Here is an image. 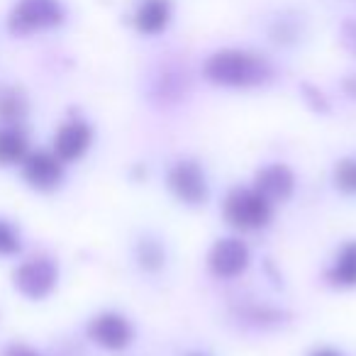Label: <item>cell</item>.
<instances>
[{
    "label": "cell",
    "instance_id": "cell-1",
    "mask_svg": "<svg viewBox=\"0 0 356 356\" xmlns=\"http://www.w3.org/2000/svg\"><path fill=\"white\" fill-rule=\"evenodd\" d=\"M203 74L210 83L222 88H254L268 81L271 69L261 56L247 49H220L208 56Z\"/></svg>",
    "mask_w": 356,
    "mask_h": 356
},
{
    "label": "cell",
    "instance_id": "cell-2",
    "mask_svg": "<svg viewBox=\"0 0 356 356\" xmlns=\"http://www.w3.org/2000/svg\"><path fill=\"white\" fill-rule=\"evenodd\" d=\"M66 22L64 0H15L6 15V30L13 37H35Z\"/></svg>",
    "mask_w": 356,
    "mask_h": 356
},
{
    "label": "cell",
    "instance_id": "cell-3",
    "mask_svg": "<svg viewBox=\"0 0 356 356\" xmlns=\"http://www.w3.org/2000/svg\"><path fill=\"white\" fill-rule=\"evenodd\" d=\"M222 215L232 227L249 232L261 229L271 222L273 203L266 200L257 188H234L222 203Z\"/></svg>",
    "mask_w": 356,
    "mask_h": 356
},
{
    "label": "cell",
    "instance_id": "cell-4",
    "mask_svg": "<svg viewBox=\"0 0 356 356\" xmlns=\"http://www.w3.org/2000/svg\"><path fill=\"white\" fill-rule=\"evenodd\" d=\"M13 281L15 288L30 300H42L54 291L56 281H59V268L51 259L47 257H37L30 261L20 264L13 273Z\"/></svg>",
    "mask_w": 356,
    "mask_h": 356
},
{
    "label": "cell",
    "instance_id": "cell-5",
    "mask_svg": "<svg viewBox=\"0 0 356 356\" xmlns=\"http://www.w3.org/2000/svg\"><path fill=\"white\" fill-rule=\"evenodd\" d=\"M168 191L184 205H203L208 200V178L195 161H176L168 168Z\"/></svg>",
    "mask_w": 356,
    "mask_h": 356
},
{
    "label": "cell",
    "instance_id": "cell-6",
    "mask_svg": "<svg viewBox=\"0 0 356 356\" xmlns=\"http://www.w3.org/2000/svg\"><path fill=\"white\" fill-rule=\"evenodd\" d=\"M249 259H252V254H249L247 244L237 237H227V239H220L210 249L208 266L218 278H237L239 273L247 271Z\"/></svg>",
    "mask_w": 356,
    "mask_h": 356
},
{
    "label": "cell",
    "instance_id": "cell-7",
    "mask_svg": "<svg viewBox=\"0 0 356 356\" xmlns=\"http://www.w3.org/2000/svg\"><path fill=\"white\" fill-rule=\"evenodd\" d=\"M22 176L35 191H54L64 178V161L49 152L27 154L22 159Z\"/></svg>",
    "mask_w": 356,
    "mask_h": 356
},
{
    "label": "cell",
    "instance_id": "cell-8",
    "mask_svg": "<svg viewBox=\"0 0 356 356\" xmlns=\"http://www.w3.org/2000/svg\"><path fill=\"white\" fill-rule=\"evenodd\" d=\"M88 337L103 349H124L132 344L134 330L129 320H124L118 312H103V315L93 317L88 325Z\"/></svg>",
    "mask_w": 356,
    "mask_h": 356
},
{
    "label": "cell",
    "instance_id": "cell-9",
    "mask_svg": "<svg viewBox=\"0 0 356 356\" xmlns=\"http://www.w3.org/2000/svg\"><path fill=\"white\" fill-rule=\"evenodd\" d=\"M93 142V129L83 120H69L54 134V154L61 161H76L88 152Z\"/></svg>",
    "mask_w": 356,
    "mask_h": 356
},
{
    "label": "cell",
    "instance_id": "cell-10",
    "mask_svg": "<svg viewBox=\"0 0 356 356\" xmlns=\"http://www.w3.org/2000/svg\"><path fill=\"white\" fill-rule=\"evenodd\" d=\"M254 188L264 195L271 203H281V200H288L296 188V176L293 171L286 166V163H271V166H264L261 171L254 178Z\"/></svg>",
    "mask_w": 356,
    "mask_h": 356
},
{
    "label": "cell",
    "instance_id": "cell-11",
    "mask_svg": "<svg viewBox=\"0 0 356 356\" xmlns=\"http://www.w3.org/2000/svg\"><path fill=\"white\" fill-rule=\"evenodd\" d=\"M173 17L171 0H139L132 13V25L139 35H159Z\"/></svg>",
    "mask_w": 356,
    "mask_h": 356
},
{
    "label": "cell",
    "instance_id": "cell-12",
    "mask_svg": "<svg viewBox=\"0 0 356 356\" xmlns=\"http://www.w3.org/2000/svg\"><path fill=\"white\" fill-rule=\"evenodd\" d=\"M327 278L339 288L356 286V242H349L339 249V254H337Z\"/></svg>",
    "mask_w": 356,
    "mask_h": 356
},
{
    "label": "cell",
    "instance_id": "cell-13",
    "mask_svg": "<svg viewBox=\"0 0 356 356\" xmlns=\"http://www.w3.org/2000/svg\"><path fill=\"white\" fill-rule=\"evenodd\" d=\"M27 156V139L17 127H0V166L22 163Z\"/></svg>",
    "mask_w": 356,
    "mask_h": 356
},
{
    "label": "cell",
    "instance_id": "cell-14",
    "mask_svg": "<svg viewBox=\"0 0 356 356\" xmlns=\"http://www.w3.org/2000/svg\"><path fill=\"white\" fill-rule=\"evenodd\" d=\"M27 113L25 95L17 88H3L0 90V120L6 122H20Z\"/></svg>",
    "mask_w": 356,
    "mask_h": 356
},
{
    "label": "cell",
    "instance_id": "cell-15",
    "mask_svg": "<svg viewBox=\"0 0 356 356\" xmlns=\"http://www.w3.org/2000/svg\"><path fill=\"white\" fill-rule=\"evenodd\" d=\"M163 259H166V254H163L161 244L154 239H142L137 244V261L144 271H159L163 266Z\"/></svg>",
    "mask_w": 356,
    "mask_h": 356
},
{
    "label": "cell",
    "instance_id": "cell-16",
    "mask_svg": "<svg viewBox=\"0 0 356 356\" xmlns=\"http://www.w3.org/2000/svg\"><path fill=\"white\" fill-rule=\"evenodd\" d=\"M334 186L344 193L356 195V159H341L334 166Z\"/></svg>",
    "mask_w": 356,
    "mask_h": 356
},
{
    "label": "cell",
    "instance_id": "cell-17",
    "mask_svg": "<svg viewBox=\"0 0 356 356\" xmlns=\"http://www.w3.org/2000/svg\"><path fill=\"white\" fill-rule=\"evenodd\" d=\"M20 252V234L13 225L0 220V257H10Z\"/></svg>",
    "mask_w": 356,
    "mask_h": 356
},
{
    "label": "cell",
    "instance_id": "cell-18",
    "mask_svg": "<svg viewBox=\"0 0 356 356\" xmlns=\"http://www.w3.org/2000/svg\"><path fill=\"white\" fill-rule=\"evenodd\" d=\"M3 356H42V354H37L35 349H30V346H25V344H10Z\"/></svg>",
    "mask_w": 356,
    "mask_h": 356
},
{
    "label": "cell",
    "instance_id": "cell-19",
    "mask_svg": "<svg viewBox=\"0 0 356 356\" xmlns=\"http://www.w3.org/2000/svg\"><path fill=\"white\" fill-rule=\"evenodd\" d=\"M310 356H341V354H337L334 349H317V351H312Z\"/></svg>",
    "mask_w": 356,
    "mask_h": 356
},
{
    "label": "cell",
    "instance_id": "cell-20",
    "mask_svg": "<svg viewBox=\"0 0 356 356\" xmlns=\"http://www.w3.org/2000/svg\"><path fill=\"white\" fill-rule=\"evenodd\" d=\"M186 356H210V354H203V351H193V354H186Z\"/></svg>",
    "mask_w": 356,
    "mask_h": 356
}]
</instances>
